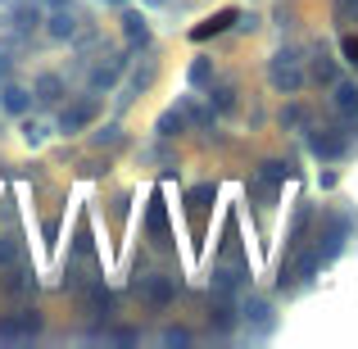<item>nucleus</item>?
<instances>
[{
  "label": "nucleus",
  "instance_id": "obj_12",
  "mask_svg": "<svg viewBox=\"0 0 358 349\" xmlns=\"http://www.w3.org/2000/svg\"><path fill=\"white\" fill-rule=\"evenodd\" d=\"M122 36H127V55L145 50V45H150V23H145V14H136V9H122Z\"/></svg>",
  "mask_w": 358,
  "mask_h": 349
},
{
  "label": "nucleus",
  "instance_id": "obj_14",
  "mask_svg": "<svg viewBox=\"0 0 358 349\" xmlns=\"http://www.w3.org/2000/svg\"><path fill=\"white\" fill-rule=\"evenodd\" d=\"M145 232L155 236L159 245L168 241V204H164V195H150V204H145Z\"/></svg>",
  "mask_w": 358,
  "mask_h": 349
},
{
  "label": "nucleus",
  "instance_id": "obj_2",
  "mask_svg": "<svg viewBox=\"0 0 358 349\" xmlns=\"http://www.w3.org/2000/svg\"><path fill=\"white\" fill-rule=\"evenodd\" d=\"M268 82L277 96H299L304 91V59L295 50H277L268 59Z\"/></svg>",
  "mask_w": 358,
  "mask_h": 349
},
{
  "label": "nucleus",
  "instance_id": "obj_34",
  "mask_svg": "<svg viewBox=\"0 0 358 349\" xmlns=\"http://www.w3.org/2000/svg\"><path fill=\"white\" fill-rule=\"evenodd\" d=\"M82 286H87V281H82V272H78V268L69 263V268H64V290H73V295H78Z\"/></svg>",
  "mask_w": 358,
  "mask_h": 349
},
{
  "label": "nucleus",
  "instance_id": "obj_22",
  "mask_svg": "<svg viewBox=\"0 0 358 349\" xmlns=\"http://www.w3.org/2000/svg\"><path fill=\"white\" fill-rule=\"evenodd\" d=\"M213 78H218V73H213V59H209V55H195L191 69H186V82H191V91H209Z\"/></svg>",
  "mask_w": 358,
  "mask_h": 349
},
{
  "label": "nucleus",
  "instance_id": "obj_3",
  "mask_svg": "<svg viewBox=\"0 0 358 349\" xmlns=\"http://www.w3.org/2000/svg\"><path fill=\"white\" fill-rule=\"evenodd\" d=\"M304 141H308V155L322 159V164H336V159L350 155V131L345 127H304Z\"/></svg>",
  "mask_w": 358,
  "mask_h": 349
},
{
  "label": "nucleus",
  "instance_id": "obj_40",
  "mask_svg": "<svg viewBox=\"0 0 358 349\" xmlns=\"http://www.w3.org/2000/svg\"><path fill=\"white\" fill-rule=\"evenodd\" d=\"M105 5H127V0H105Z\"/></svg>",
  "mask_w": 358,
  "mask_h": 349
},
{
  "label": "nucleus",
  "instance_id": "obj_18",
  "mask_svg": "<svg viewBox=\"0 0 358 349\" xmlns=\"http://www.w3.org/2000/svg\"><path fill=\"white\" fill-rule=\"evenodd\" d=\"M45 32L55 36V41H73V36H78V14H73V9H55L50 18H45Z\"/></svg>",
  "mask_w": 358,
  "mask_h": 349
},
{
  "label": "nucleus",
  "instance_id": "obj_25",
  "mask_svg": "<svg viewBox=\"0 0 358 349\" xmlns=\"http://www.w3.org/2000/svg\"><path fill=\"white\" fill-rule=\"evenodd\" d=\"M209 105H213V114H231V109H236V87H231V82H218V78H213V87H209Z\"/></svg>",
  "mask_w": 358,
  "mask_h": 349
},
{
  "label": "nucleus",
  "instance_id": "obj_38",
  "mask_svg": "<svg viewBox=\"0 0 358 349\" xmlns=\"http://www.w3.org/2000/svg\"><path fill=\"white\" fill-rule=\"evenodd\" d=\"M45 5H55V9H59V5H69V0H45Z\"/></svg>",
  "mask_w": 358,
  "mask_h": 349
},
{
  "label": "nucleus",
  "instance_id": "obj_36",
  "mask_svg": "<svg viewBox=\"0 0 358 349\" xmlns=\"http://www.w3.org/2000/svg\"><path fill=\"white\" fill-rule=\"evenodd\" d=\"M118 141H122L118 127H100V131H96V145H118Z\"/></svg>",
  "mask_w": 358,
  "mask_h": 349
},
{
  "label": "nucleus",
  "instance_id": "obj_39",
  "mask_svg": "<svg viewBox=\"0 0 358 349\" xmlns=\"http://www.w3.org/2000/svg\"><path fill=\"white\" fill-rule=\"evenodd\" d=\"M145 5H173V0H145Z\"/></svg>",
  "mask_w": 358,
  "mask_h": 349
},
{
  "label": "nucleus",
  "instance_id": "obj_6",
  "mask_svg": "<svg viewBox=\"0 0 358 349\" xmlns=\"http://www.w3.org/2000/svg\"><path fill=\"white\" fill-rule=\"evenodd\" d=\"M96 118H100V96L91 91V96L73 100V105H69V109L59 114V131H64V136H78V131H87V127H91Z\"/></svg>",
  "mask_w": 358,
  "mask_h": 349
},
{
  "label": "nucleus",
  "instance_id": "obj_10",
  "mask_svg": "<svg viewBox=\"0 0 358 349\" xmlns=\"http://www.w3.org/2000/svg\"><path fill=\"white\" fill-rule=\"evenodd\" d=\"M78 295H82V313H87V318H109V313H114V295H109L105 281H87Z\"/></svg>",
  "mask_w": 358,
  "mask_h": 349
},
{
  "label": "nucleus",
  "instance_id": "obj_17",
  "mask_svg": "<svg viewBox=\"0 0 358 349\" xmlns=\"http://www.w3.org/2000/svg\"><path fill=\"white\" fill-rule=\"evenodd\" d=\"M308 73H313V82H322V87H331V82L341 78V69H336V59H331V50H327V45H313Z\"/></svg>",
  "mask_w": 358,
  "mask_h": 349
},
{
  "label": "nucleus",
  "instance_id": "obj_29",
  "mask_svg": "<svg viewBox=\"0 0 358 349\" xmlns=\"http://www.w3.org/2000/svg\"><path fill=\"white\" fill-rule=\"evenodd\" d=\"M155 78H159V64L150 59L145 69H136V73H131V87H127V91H131V96H141V91H145V87H150Z\"/></svg>",
  "mask_w": 358,
  "mask_h": 349
},
{
  "label": "nucleus",
  "instance_id": "obj_30",
  "mask_svg": "<svg viewBox=\"0 0 358 349\" xmlns=\"http://www.w3.org/2000/svg\"><path fill=\"white\" fill-rule=\"evenodd\" d=\"M23 259V250H18V236H0V272L9 268V263Z\"/></svg>",
  "mask_w": 358,
  "mask_h": 349
},
{
  "label": "nucleus",
  "instance_id": "obj_21",
  "mask_svg": "<svg viewBox=\"0 0 358 349\" xmlns=\"http://www.w3.org/2000/svg\"><path fill=\"white\" fill-rule=\"evenodd\" d=\"M308 218H313V204H308V200H299V204H295V218H290V232H286V254H290V250H299V245H304Z\"/></svg>",
  "mask_w": 358,
  "mask_h": 349
},
{
  "label": "nucleus",
  "instance_id": "obj_13",
  "mask_svg": "<svg viewBox=\"0 0 358 349\" xmlns=\"http://www.w3.org/2000/svg\"><path fill=\"white\" fill-rule=\"evenodd\" d=\"M209 286H213V295H236V290L250 286V272L245 268H213Z\"/></svg>",
  "mask_w": 358,
  "mask_h": 349
},
{
  "label": "nucleus",
  "instance_id": "obj_20",
  "mask_svg": "<svg viewBox=\"0 0 358 349\" xmlns=\"http://www.w3.org/2000/svg\"><path fill=\"white\" fill-rule=\"evenodd\" d=\"M122 69H127V50H122L114 64H96V69H91V91H109L122 78Z\"/></svg>",
  "mask_w": 358,
  "mask_h": 349
},
{
  "label": "nucleus",
  "instance_id": "obj_4",
  "mask_svg": "<svg viewBox=\"0 0 358 349\" xmlns=\"http://www.w3.org/2000/svg\"><path fill=\"white\" fill-rule=\"evenodd\" d=\"M131 286H136L155 308H168V304L177 299V290H182V277H173V272H155V277H141V272H136V277H131Z\"/></svg>",
  "mask_w": 358,
  "mask_h": 349
},
{
  "label": "nucleus",
  "instance_id": "obj_41",
  "mask_svg": "<svg viewBox=\"0 0 358 349\" xmlns=\"http://www.w3.org/2000/svg\"><path fill=\"white\" fill-rule=\"evenodd\" d=\"M0 82H5V69H0Z\"/></svg>",
  "mask_w": 358,
  "mask_h": 349
},
{
  "label": "nucleus",
  "instance_id": "obj_15",
  "mask_svg": "<svg viewBox=\"0 0 358 349\" xmlns=\"http://www.w3.org/2000/svg\"><path fill=\"white\" fill-rule=\"evenodd\" d=\"M236 18H241V9H222V14H213V18H204L200 27H191V41H209V36H218V32H227V27H236Z\"/></svg>",
  "mask_w": 358,
  "mask_h": 349
},
{
  "label": "nucleus",
  "instance_id": "obj_8",
  "mask_svg": "<svg viewBox=\"0 0 358 349\" xmlns=\"http://www.w3.org/2000/svg\"><path fill=\"white\" fill-rule=\"evenodd\" d=\"M0 290H5L9 299H23V295H32V290H36V272L27 268L23 259H18V263H9V268H5V277H0Z\"/></svg>",
  "mask_w": 358,
  "mask_h": 349
},
{
  "label": "nucleus",
  "instance_id": "obj_7",
  "mask_svg": "<svg viewBox=\"0 0 358 349\" xmlns=\"http://www.w3.org/2000/svg\"><path fill=\"white\" fill-rule=\"evenodd\" d=\"M45 332V318L36 308H18V313L0 318V341H32Z\"/></svg>",
  "mask_w": 358,
  "mask_h": 349
},
{
  "label": "nucleus",
  "instance_id": "obj_5",
  "mask_svg": "<svg viewBox=\"0 0 358 349\" xmlns=\"http://www.w3.org/2000/svg\"><path fill=\"white\" fill-rule=\"evenodd\" d=\"M241 322L250 327V336H254V341H268V336L277 332V308H272L268 299L250 295V299H245V308H241Z\"/></svg>",
  "mask_w": 358,
  "mask_h": 349
},
{
  "label": "nucleus",
  "instance_id": "obj_37",
  "mask_svg": "<svg viewBox=\"0 0 358 349\" xmlns=\"http://www.w3.org/2000/svg\"><path fill=\"white\" fill-rule=\"evenodd\" d=\"M236 27H241V32H254V27H259V14H241Z\"/></svg>",
  "mask_w": 358,
  "mask_h": 349
},
{
  "label": "nucleus",
  "instance_id": "obj_28",
  "mask_svg": "<svg viewBox=\"0 0 358 349\" xmlns=\"http://www.w3.org/2000/svg\"><path fill=\"white\" fill-rule=\"evenodd\" d=\"M182 114L195 122V127H213V105L204 109V105H195V100H182Z\"/></svg>",
  "mask_w": 358,
  "mask_h": 349
},
{
  "label": "nucleus",
  "instance_id": "obj_16",
  "mask_svg": "<svg viewBox=\"0 0 358 349\" xmlns=\"http://www.w3.org/2000/svg\"><path fill=\"white\" fill-rule=\"evenodd\" d=\"M0 105H5V114L23 118V114H27V105H32V91L18 87V82H0Z\"/></svg>",
  "mask_w": 358,
  "mask_h": 349
},
{
  "label": "nucleus",
  "instance_id": "obj_27",
  "mask_svg": "<svg viewBox=\"0 0 358 349\" xmlns=\"http://www.w3.org/2000/svg\"><path fill=\"white\" fill-rule=\"evenodd\" d=\"M159 345H164V349H191L195 332H186V327H168V332L159 336Z\"/></svg>",
  "mask_w": 358,
  "mask_h": 349
},
{
  "label": "nucleus",
  "instance_id": "obj_1",
  "mask_svg": "<svg viewBox=\"0 0 358 349\" xmlns=\"http://www.w3.org/2000/svg\"><path fill=\"white\" fill-rule=\"evenodd\" d=\"M354 227H358L354 213H327V218H322V232H317V245H313L317 259H322V268H327V263H336V259L345 254V241H350Z\"/></svg>",
  "mask_w": 358,
  "mask_h": 349
},
{
  "label": "nucleus",
  "instance_id": "obj_33",
  "mask_svg": "<svg viewBox=\"0 0 358 349\" xmlns=\"http://www.w3.org/2000/svg\"><path fill=\"white\" fill-rule=\"evenodd\" d=\"M341 55H345V64H354V69H358V36L354 32L341 36Z\"/></svg>",
  "mask_w": 358,
  "mask_h": 349
},
{
  "label": "nucleus",
  "instance_id": "obj_9",
  "mask_svg": "<svg viewBox=\"0 0 358 349\" xmlns=\"http://www.w3.org/2000/svg\"><path fill=\"white\" fill-rule=\"evenodd\" d=\"M236 322H241V313H236V304H231V295H213V304H209V332L227 341V336L236 332Z\"/></svg>",
  "mask_w": 358,
  "mask_h": 349
},
{
  "label": "nucleus",
  "instance_id": "obj_31",
  "mask_svg": "<svg viewBox=\"0 0 358 349\" xmlns=\"http://www.w3.org/2000/svg\"><path fill=\"white\" fill-rule=\"evenodd\" d=\"M36 23H41V9L36 5H18L14 9V27H36Z\"/></svg>",
  "mask_w": 358,
  "mask_h": 349
},
{
  "label": "nucleus",
  "instance_id": "obj_35",
  "mask_svg": "<svg viewBox=\"0 0 358 349\" xmlns=\"http://www.w3.org/2000/svg\"><path fill=\"white\" fill-rule=\"evenodd\" d=\"M358 14V0H336V23H350Z\"/></svg>",
  "mask_w": 358,
  "mask_h": 349
},
{
  "label": "nucleus",
  "instance_id": "obj_26",
  "mask_svg": "<svg viewBox=\"0 0 358 349\" xmlns=\"http://www.w3.org/2000/svg\"><path fill=\"white\" fill-rule=\"evenodd\" d=\"M213 200H218V186H213V182H204V186H191V191H186V204H191V213H204Z\"/></svg>",
  "mask_w": 358,
  "mask_h": 349
},
{
  "label": "nucleus",
  "instance_id": "obj_24",
  "mask_svg": "<svg viewBox=\"0 0 358 349\" xmlns=\"http://www.w3.org/2000/svg\"><path fill=\"white\" fill-rule=\"evenodd\" d=\"M295 177V164L290 159H263L259 164V182H268V186H281V182H290Z\"/></svg>",
  "mask_w": 358,
  "mask_h": 349
},
{
  "label": "nucleus",
  "instance_id": "obj_11",
  "mask_svg": "<svg viewBox=\"0 0 358 349\" xmlns=\"http://www.w3.org/2000/svg\"><path fill=\"white\" fill-rule=\"evenodd\" d=\"M331 105H336V114H341L345 122H358V82L336 78L331 82Z\"/></svg>",
  "mask_w": 358,
  "mask_h": 349
},
{
  "label": "nucleus",
  "instance_id": "obj_23",
  "mask_svg": "<svg viewBox=\"0 0 358 349\" xmlns=\"http://www.w3.org/2000/svg\"><path fill=\"white\" fill-rule=\"evenodd\" d=\"M186 127H191V118L182 114V105H177V109H168V114H159V122H155L159 141H177V136H182Z\"/></svg>",
  "mask_w": 358,
  "mask_h": 349
},
{
  "label": "nucleus",
  "instance_id": "obj_32",
  "mask_svg": "<svg viewBox=\"0 0 358 349\" xmlns=\"http://www.w3.org/2000/svg\"><path fill=\"white\" fill-rule=\"evenodd\" d=\"M45 131H50L45 122H32V118L23 122V141H27V145H41V141H45Z\"/></svg>",
  "mask_w": 358,
  "mask_h": 349
},
{
  "label": "nucleus",
  "instance_id": "obj_19",
  "mask_svg": "<svg viewBox=\"0 0 358 349\" xmlns=\"http://www.w3.org/2000/svg\"><path fill=\"white\" fill-rule=\"evenodd\" d=\"M32 96L41 100V105H59V100L69 96V87H64L59 73H41V78H36V87H32Z\"/></svg>",
  "mask_w": 358,
  "mask_h": 349
}]
</instances>
